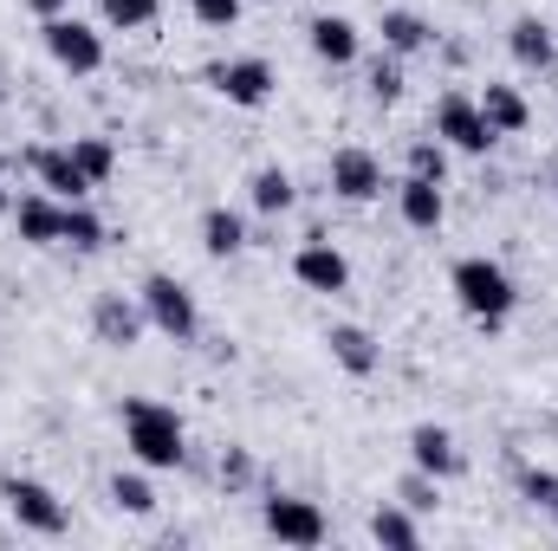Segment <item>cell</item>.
<instances>
[{"mask_svg": "<svg viewBox=\"0 0 558 551\" xmlns=\"http://www.w3.org/2000/svg\"><path fill=\"white\" fill-rule=\"evenodd\" d=\"M124 448L137 454V467L169 474V467L189 461V428H182V415L169 409V403H156V396H131V403H124Z\"/></svg>", "mask_w": 558, "mask_h": 551, "instance_id": "6da1fadb", "label": "cell"}, {"mask_svg": "<svg viewBox=\"0 0 558 551\" xmlns=\"http://www.w3.org/2000/svg\"><path fill=\"white\" fill-rule=\"evenodd\" d=\"M448 292H454V305H461L474 325H487V331H500V325L513 318V305H520L513 273H507L500 260H487V254L454 260V267H448Z\"/></svg>", "mask_w": 558, "mask_h": 551, "instance_id": "7a4b0ae2", "label": "cell"}, {"mask_svg": "<svg viewBox=\"0 0 558 551\" xmlns=\"http://www.w3.org/2000/svg\"><path fill=\"white\" fill-rule=\"evenodd\" d=\"M0 506L13 513L20 532H39V539H65L72 532V506L33 474H0Z\"/></svg>", "mask_w": 558, "mask_h": 551, "instance_id": "3957f363", "label": "cell"}, {"mask_svg": "<svg viewBox=\"0 0 558 551\" xmlns=\"http://www.w3.org/2000/svg\"><path fill=\"white\" fill-rule=\"evenodd\" d=\"M137 305H143V318H149V331H162L175 344H195L202 338V305H195V292L175 273H149L137 285Z\"/></svg>", "mask_w": 558, "mask_h": 551, "instance_id": "277c9868", "label": "cell"}, {"mask_svg": "<svg viewBox=\"0 0 558 551\" xmlns=\"http://www.w3.org/2000/svg\"><path fill=\"white\" fill-rule=\"evenodd\" d=\"M39 39H46L52 65H59V72H72V78H92V72H105V33H98L92 20H78V13L39 20Z\"/></svg>", "mask_w": 558, "mask_h": 551, "instance_id": "5b68a950", "label": "cell"}, {"mask_svg": "<svg viewBox=\"0 0 558 551\" xmlns=\"http://www.w3.org/2000/svg\"><path fill=\"white\" fill-rule=\"evenodd\" d=\"M428 131L448 143V149H461V156H487V149L500 143V131L481 118V98H468V91H441V105H435Z\"/></svg>", "mask_w": 558, "mask_h": 551, "instance_id": "8992f818", "label": "cell"}, {"mask_svg": "<svg viewBox=\"0 0 558 551\" xmlns=\"http://www.w3.org/2000/svg\"><path fill=\"white\" fill-rule=\"evenodd\" d=\"M202 78H208V85H215V91H221L234 111H260V105L274 98V85H279L274 65H267L260 52H247V59H215Z\"/></svg>", "mask_w": 558, "mask_h": 551, "instance_id": "52a82bcc", "label": "cell"}, {"mask_svg": "<svg viewBox=\"0 0 558 551\" xmlns=\"http://www.w3.org/2000/svg\"><path fill=\"white\" fill-rule=\"evenodd\" d=\"M260 526H267V532H274L279 546H325V532H331V526H325V513H318V506H312V500H299V493H267V500H260Z\"/></svg>", "mask_w": 558, "mask_h": 551, "instance_id": "ba28073f", "label": "cell"}, {"mask_svg": "<svg viewBox=\"0 0 558 551\" xmlns=\"http://www.w3.org/2000/svg\"><path fill=\"white\" fill-rule=\"evenodd\" d=\"M325 175H331V195H338V201H377V195L390 188V175H384V162H377L371 149H357V143H344V149H331V162H325Z\"/></svg>", "mask_w": 558, "mask_h": 551, "instance_id": "9c48e42d", "label": "cell"}, {"mask_svg": "<svg viewBox=\"0 0 558 551\" xmlns=\"http://www.w3.org/2000/svg\"><path fill=\"white\" fill-rule=\"evenodd\" d=\"M92 331H98V344H111V351H137L143 331H149V318H143L137 298L98 292V298H92Z\"/></svg>", "mask_w": 558, "mask_h": 551, "instance_id": "30bf717a", "label": "cell"}, {"mask_svg": "<svg viewBox=\"0 0 558 551\" xmlns=\"http://www.w3.org/2000/svg\"><path fill=\"white\" fill-rule=\"evenodd\" d=\"M410 467L435 474V480H454V474L468 467V454H461V441H454L441 421H416V428H410Z\"/></svg>", "mask_w": 558, "mask_h": 551, "instance_id": "8fae6325", "label": "cell"}, {"mask_svg": "<svg viewBox=\"0 0 558 551\" xmlns=\"http://www.w3.org/2000/svg\"><path fill=\"white\" fill-rule=\"evenodd\" d=\"M292 279H299L305 292H325V298H331V292L351 285V260H344L331 241H305V247L292 254Z\"/></svg>", "mask_w": 558, "mask_h": 551, "instance_id": "7c38bea8", "label": "cell"}, {"mask_svg": "<svg viewBox=\"0 0 558 551\" xmlns=\"http://www.w3.org/2000/svg\"><path fill=\"white\" fill-rule=\"evenodd\" d=\"M305 46H312V59H325V65H357L364 33H357V20H344V13H318V20L305 26Z\"/></svg>", "mask_w": 558, "mask_h": 551, "instance_id": "4fadbf2b", "label": "cell"}, {"mask_svg": "<svg viewBox=\"0 0 558 551\" xmlns=\"http://www.w3.org/2000/svg\"><path fill=\"white\" fill-rule=\"evenodd\" d=\"M325 351H331V364H338L344 377H377V370H384V344H377L364 325H331V331H325Z\"/></svg>", "mask_w": 558, "mask_h": 551, "instance_id": "5bb4252c", "label": "cell"}, {"mask_svg": "<svg viewBox=\"0 0 558 551\" xmlns=\"http://www.w3.org/2000/svg\"><path fill=\"white\" fill-rule=\"evenodd\" d=\"M397 215H403V228L435 234V228L448 221V195H441V182H428V175H403V182H397Z\"/></svg>", "mask_w": 558, "mask_h": 551, "instance_id": "9a60e30c", "label": "cell"}, {"mask_svg": "<svg viewBox=\"0 0 558 551\" xmlns=\"http://www.w3.org/2000/svg\"><path fill=\"white\" fill-rule=\"evenodd\" d=\"M33 175H39V188L46 195H59V201H85L98 182L72 162V149H33Z\"/></svg>", "mask_w": 558, "mask_h": 551, "instance_id": "2e32d148", "label": "cell"}, {"mask_svg": "<svg viewBox=\"0 0 558 551\" xmlns=\"http://www.w3.org/2000/svg\"><path fill=\"white\" fill-rule=\"evenodd\" d=\"M13 228H20L26 247H59L65 201H59V195H20V201H13Z\"/></svg>", "mask_w": 558, "mask_h": 551, "instance_id": "e0dca14e", "label": "cell"}, {"mask_svg": "<svg viewBox=\"0 0 558 551\" xmlns=\"http://www.w3.org/2000/svg\"><path fill=\"white\" fill-rule=\"evenodd\" d=\"M507 52H513L520 65H533V72H553L558 65V39L539 13H520V20L507 26Z\"/></svg>", "mask_w": 558, "mask_h": 551, "instance_id": "ac0fdd59", "label": "cell"}, {"mask_svg": "<svg viewBox=\"0 0 558 551\" xmlns=\"http://www.w3.org/2000/svg\"><path fill=\"white\" fill-rule=\"evenodd\" d=\"M241 247H247V221L215 201V208L202 215V254H208V260H234Z\"/></svg>", "mask_w": 558, "mask_h": 551, "instance_id": "d6986e66", "label": "cell"}, {"mask_svg": "<svg viewBox=\"0 0 558 551\" xmlns=\"http://www.w3.org/2000/svg\"><path fill=\"white\" fill-rule=\"evenodd\" d=\"M384 52H397V59H410V52H422V46H435V26L422 20V13H410V7H384Z\"/></svg>", "mask_w": 558, "mask_h": 551, "instance_id": "ffe728a7", "label": "cell"}, {"mask_svg": "<svg viewBox=\"0 0 558 551\" xmlns=\"http://www.w3.org/2000/svg\"><path fill=\"white\" fill-rule=\"evenodd\" d=\"M481 118H487L500 137H520V131L533 124V105H526L513 85H487V91H481Z\"/></svg>", "mask_w": 558, "mask_h": 551, "instance_id": "44dd1931", "label": "cell"}, {"mask_svg": "<svg viewBox=\"0 0 558 551\" xmlns=\"http://www.w3.org/2000/svg\"><path fill=\"white\" fill-rule=\"evenodd\" d=\"M371 539H377V546H422V513H410V506H403V500H384V506H377V513H371Z\"/></svg>", "mask_w": 558, "mask_h": 551, "instance_id": "7402d4cb", "label": "cell"}, {"mask_svg": "<svg viewBox=\"0 0 558 551\" xmlns=\"http://www.w3.org/2000/svg\"><path fill=\"white\" fill-rule=\"evenodd\" d=\"M247 201H254L260 215H286V208L299 201V188H292V175H286L279 162H267V169L247 175Z\"/></svg>", "mask_w": 558, "mask_h": 551, "instance_id": "603a6c76", "label": "cell"}, {"mask_svg": "<svg viewBox=\"0 0 558 551\" xmlns=\"http://www.w3.org/2000/svg\"><path fill=\"white\" fill-rule=\"evenodd\" d=\"M59 247H72V254H98V247H105V221H98L85 201H65V228H59Z\"/></svg>", "mask_w": 558, "mask_h": 551, "instance_id": "cb8c5ba5", "label": "cell"}, {"mask_svg": "<svg viewBox=\"0 0 558 551\" xmlns=\"http://www.w3.org/2000/svg\"><path fill=\"white\" fill-rule=\"evenodd\" d=\"M105 493H111V506H118V513H131V519H149V513H156V487H149L143 474H111V487H105Z\"/></svg>", "mask_w": 558, "mask_h": 551, "instance_id": "d4e9b609", "label": "cell"}, {"mask_svg": "<svg viewBox=\"0 0 558 551\" xmlns=\"http://www.w3.org/2000/svg\"><path fill=\"white\" fill-rule=\"evenodd\" d=\"M215 480H221V493H247L254 480H260V461L247 454V448H221V461H215Z\"/></svg>", "mask_w": 558, "mask_h": 551, "instance_id": "484cf974", "label": "cell"}, {"mask_svg": "<svg viewBox=\"0 0 558 551\" xmlns=\"http://www.w3.org/2000/svg\"><path fill=\"white\" fill-rule=\"evenodd\" d=\"M65 149H72V162H78L92 182H111V169H118V149H111V137H72Z\"/></svg>", "mask_w": 558, "mask_h": 551, "instance_id": "4316f807", "label": "cell"}, {"mask_svg": "<svg viewBox=\"0 0 558 551\" xmlns=\"http://www.w3.org/2000/svg\"><path fill=\"white\" fill-rule=\"evenodd\" d=\"M403 162H410V175H428V182H448V143L435 137V131L410 143V156H403Z\"/></svg>", "mask_w": 558, "mask_h": 551, "instance_id": "83f0119b", "label": "cell"}, {"mask_svg": "<svg viewBox=\"0 0 558 551\" xmlns=\"http://www.w3.org/2000/svg\"><path fill=\"white\" fill-rule=\"evenodd\" d=\"M98 13H105V26H118V33H137V26H149V20L162 13V0H98Z\"/></svg>", "mask_w": 558, "mask_h": 551, "instance_id": "f1b7e54d", "label": "cell"}, {"mask_svg": "<svg viewBox=\"0 0 558 551\" xmlns=\"http://www.w3.org/2000/svg\"><path fill=\"white\" fill-rule=\"evenodd\" d=\"M397 500H403L410 513H435V506H441V480L422 474V467H410V474L397 480Z\"/></svg>", "mask_w": 558, "mask_h": 551, "instance_id": "f546056e", "label": "cell"}, {"mask_svg": "<svg viewBox=\"0 0 558 551\" xmlns=\"http://www.w3.org/2000/svg\"><path fill=\"white\" fill-rule=\"evenodd\" d=\"M520 500H533L539 513L558 519V474L553 467H520Z\"/></svg>", "mask_w": 558, "mask_h": 551, "instance_id": "4dcf8cb0", "label": "cell"}, {"mask_svg": "<svg viewBox=\"0 0 558 551\" xmlns=\"http://www.w3.org/2000/svg\"><path fill=\"white\" fill-rule=\"evenodd\" d=\"M371 98H377V105H397V98H403V59H397V52L371 65Z\"/></svg>", "mask_w": 558, "mask_h": 551, "instance_id": "1f68e13d", "label": "cell"}, {"mask_svg": "<svg viewBox=\"0 0 558 551\" xmlns=\"http://www.w3.org/2000/svg\"><path fill=\"white\" fill-rule=\"evenodd\" d=\"M189 13H195L202 26H215V33H228V26H241V13H247V0H189Z\"/></svg>", "mask_w": 558, "mask_h": 551, "instance_id": "d6a6232c", "label": "cell"}, {"mask_svg": "<svg viewBox=\"0 0 558 551\" xmlns=\"http://www.w3.org/2000/svg\"><path fill=\"white\" fill-rule=\"evenodd\" d=\"M26 7H33L39 20H59V13H72V0H26Z\"/></svg>", "mask_w": 558, "mask_h": 551, "instance_id": "836d02e7", "label": "cell"}, {"mask_svg": "<svg viewBox=\"0 0 558 551\" xmlns=\"http://www.w3.org/2000/svg\"><path fill=\"white\" fill-rule=\"evenodd\" d=\"M0 215H13V195H7V175H0Z\"/></svg>", "mask_w": 558, "mask_h": 551, "instance_id": "e575fe53", "label": "cell"}, {"mask_svg": "<svg viewBox=\"0 0 558 551\" xmlns=\"http://www.w3.org/2000/svg\"><path fill=\"white\" fill-rule=\"evenodd\" d=\"M553 195H558V169H553Z\"/></svg>", "mask_w": 558, "mask_h": 551, "instance_id": "d590c367", "label": "cell"}]
</instances>
